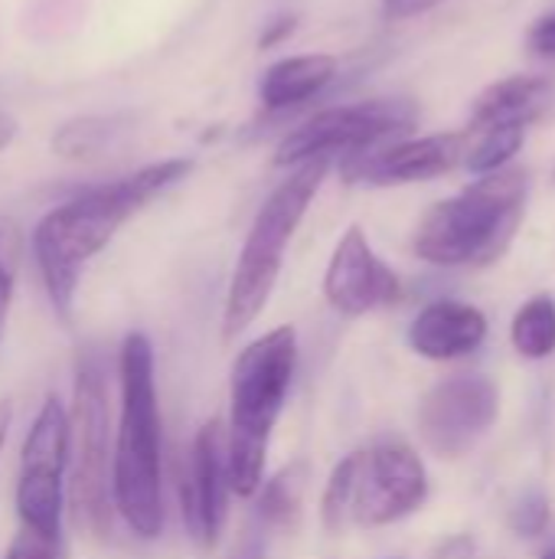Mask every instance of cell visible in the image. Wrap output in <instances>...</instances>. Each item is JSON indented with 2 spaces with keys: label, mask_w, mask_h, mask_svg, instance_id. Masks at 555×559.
<instances>
[{
  "label": "cell",
  "mask_w": 555,
  "mask_h": 559,
  "mask_svg": "<svg viewBox=\"0 0 555 559\" xmlns=\"http://www.w3.org/2000/svg\"><path fill=\"white\" fill-rule=\"evenodd\" d=\"M304 481H307V468L298 462L291 468H285L281 475H275L268 485H262V501H258V518L262 527L272 531H288L301 521V501H304Z\"/></svg>",
  "instance_id": "18"
},
{
  "label": "cell",
  "mask_w": 555,
  "mask_h": 559,
  "mask_svg": "<svg viewBox=\"0 0 555 559\" xmlns=\"http://www.w3.org/2000/svg\"><path fill=\"white\" fill-rule=\"evenodd\" d=\"M514 350L527 360H546L555 354V301L550 295L530 298L510 328Z\"/></svg>",
  "instance_id": "17"
},
{
  "label": "cell",
  "mask_w": 555,
  "mask_h": 559,
  "mask_svg": "<svg viewBox=\"0 0 555 559\" xmlns=\"http://www.w3.org/2000/svg\"><path fill=\"white\" fill-rule=\"evenodd\" d=\"M553 95V82L543 75H510L494 82L491 88H484L474 102L471 111V128H497V124H514L523 121L530 124V118L550 102Z\"/></svg>",
  "instance_id": "16"
},
{
  "label": "cell",
  "mask_w": 555,
  "mask_h": 559,
  "mask_svg": "<svg viewBox=\"0 0 555 559\" xmlns=\"http://www.w3.org/2000/svg\"><path fill=\"white\" fill-rule=\"evenodd\" d=\"M3 559H69V550H65L62 534H43V531L20 527V534L13 537Z\"/></svg>",
  "instance_id": "23"
},
{
  "label": "cell",
  "mask_w": 555,
  "mask_h": 559,
  "mask_svg": "<svg viewBox=\"0 0 555 559\" xmlns=\"http://www.w3.org/2000/svg\"><path fill=\"white\" fill-rule=\"evenodd\" d=\"M527 193V170L504 167L497 174H484L478 183L435 203L422 216L412 236V252L442 269L494 262L520 229Z\"/></svg>",
  "instance_id": "4"
},
{
  "label": "cell",
  "mask_w": 555,
  "mask_h": 559,
  "mask_svg": "<svg viewBox=\"0 0 555 559\" xmlns=\"http://www.w3.org/2000/svg\"><path fill=\"white\" fill-rule=\"evenodd\" d=\"M540 559H555V547H550V550H546Z\"/></svg>",
  "instance_id": "31"
},
{
  "label": "cell",
  "mask_w": 555,
  "mask_h": 559,
  "mask_svg": "<svg viewBox=\"0 0 555 559\" xmlns=\"http://www.w3.org/2000/svg\"><path fill=\"white\" fill-rule=\"evenodd\" d=\"M298 367V334L291 324L268 331L252 341L232 364L229 383V436H226V468L229 491L239 498H255L265 485V459L275 423L285 409L291 380Z\"/></svg>",
  "instance_id": "3"
},
{
  "label": "cell",
  "mask_w": 555,
  "mask_h": 559,
  "mask_svg": "<svg viewBox=\"0 0 555 559\" xmlns=\"http://www.w3.org/2000/svg\"><path fill=\"white\" fill-rule=\"evenodd\" d=\"M530 49L543 59H555V13L540 16L533 26H530V36H527Z\"/></svg>",
  "instance_id": "25"
},
{
  "label": "cell",
  "mask_w": 555,
  "mask_h": 559,
  "mask_svg": "<svg viewBox=\"0 0 555 559\" xmlns=\"http://www.w3.org/2000/svg\"><path fill=\"white\" fill-rule=\"evenodd\" d=\"M429 498L422 459L402 442H383L363 452L350 514L360 527H386L415 514Z\"/></svg>",
  "instance_id": "10"
},
{
  "label": "cell",
  "mask_w": 555,
  "mask_h": 559,
  "mask_svg": "<svg viewBox=\"0 0 555 559\" xmlns=\"http://www.w3.org/2000/svg\"><path fill=\"white\" fill-rule=\"evenodd\" d=\"M484 337H487L484 311L464 301H432L415 314L409 328V347L425 360L468 357L484 344Z\"/></svg>",
  "instance_id": "14"
},
{
  "label": "cell",
  "mask_w": 555,
  "mask_h": 559,
  "mask_svg": "<svg viewBox=\"0 0 555 559\" xmlns=\"http://www.w3.org/2000/svg\"><path fill=\"white\" fill-rule=\"evenodd\" d=\"M118 118L114 115H82L56 128L52 134V151L69 160L95 157L114 134H118Z\"/></svg>",
  "instance_id": "19"
},
{
  "label": "cell",
  "mask_w": 555,
  "mask_h": 559,
  "mask_svg": "<svg viewBox=\"0 0 555 559\" xmlns=\"http://www.w3.org/2000/svg\"><path fill=\"white\" fill-rule=\"evenodd\" d=\"M193 170L190 157H164L124 177L95 183L52 206L33 229V255L46 295L59 318H69L82 269L118 236V229L147 203L173 190Z\"/></svg>",
  "instance_id": "1"
},
{
  "label": "cell",
  "mask_w": 555,
  "mask_h": 559,
  "mask_svg": "<svg viewBox=\"0 0 555 559\" xmlns=\"http://www.w3.org/2000/svg\"><path fill=\"white\" fill-rule=\"evenodd\" d=\"M294 26H298L294 13L275 16L272 23H265V29H262V36H258V46H262V49H272V46L285 43V39H288V36L294 33Z\"/></svg>",
  "instance_id": "27"
},
{
  "label": "cell",
  "mask_w": 555,
  "mask_h": 559,
  "mask_svg": "<svg viewBox=\"0 0 555 559\" xmlns=\"http://www.w3.org/2000/svg\"><path fill=\"white\" fill-rule=\"evenodd\" d=\"M464 141L468 138L455 134V131L406 138V141H386L373 151L343 157L340 174L347 183H366V187L422 183V180L448 174L464 157Z\"/></svg>",
  "instance_id": "11"
},
{
  "label": "cell",
  "mask_w": 555,
  "mask_h": 559,
  "mask_svg": "<svg viewBox=\"0 0 555 559\" xmlns=\"http://www.w3.org/2000/svg\"><path fill=\"white\" fill-rule=\"evenodd\" d=\"M419 111L406 98H366L353 105H330L294 124L275 147V167H298L307 160H343L399 141L415 124Z\"/></svg>",
  "instance_id": "6"
},
{
  "label": "cell",
  "mask_w": 555,
  "mask_h": 559,
  "mask_svg": "<svg viewBox=\"0 0 555 559\" xmlns=\"http://www.w3.org/2000/svg\"><path fill=\"white\" fill-rule=\"evenodd\" d=\"M527 141V124L523 121H514V124H497V128H487L484 138L464 154V164L471 174L484 177V174H497L504 170L514 154H520Z\"/></svg>",
  "instance_id": "20"
},
{
  "label": "cell",
  "mask_w": 555,
  "mask_h": 559,
  "mask_svg": "<svg viewBox=\"0 0 555 559\" xmlns=\"http://www.w3.org/2000/svg\"><path fill=\"white\" fill-rule=\"evenodd\" d=\"M7 429H10V406L0 403V449H3V442H7Z\"/></svg>",
  "instance_id": "30"
},
{
  "label": "cell",
  "mask_w": 555,
  "mask_h": 559,
  "mask_svg": "<svg viewBox=\"0 0 555 559\" xmlns=\"http://www.w3.org/2000/svg\"><path fill=\"white\" fill-rule=\"evenodd\" d=\"M20 252H23L20 226L10 216H0V337L7 331V318H10V305H13V292H16Z\"/></svg>",
  "instance_id": "22"
},
{
  "label": "cell",
  "mask_w": 555,
  "mask_h": 559,
  "mask_svg": "<svg viewBox=\"0 0 555 559\" xmlns=\"http://www.w3.org/2000/svg\"><path fill=\"white\" fill-rule=\"evenodd\" d=\"M69 413L56 396L36 413L23 452H20V481H16V514L20 527L62 534V475L69 465Z\"/></svg>",
  "instance_id": "8"
},
{
  "label": "cell",
  "mask_w": 555,
  "mask_h": 559,
  "mask_svg": "<svg viewBox=\"0 0 555 559\" xmlns=\"http://www.w3.org/2000/svg\"><path fill=\"white\" fill-rule=\"evenodd\" d=\"M510 524L520 537H540L550 527V498L543 491H527L514 504Z\"/></svg>",
  "instance_id": "24"
},
{
  "label": "cell",
  "mask_w": 555,
  "mask_h": 559,
  "mask_svg": "<svg viewBox=\"0 0 555 559\" xmlns=\"http://www.w3.org/2000/svg\"><path fill=\"white\" fill-rule=\"evenodd\" d=\"M229 468H226V432L219 419H209L190 449V468L180 488L186 534L200 547H216L226 524Z\"/></svg>",
  "instance_id": "13"
},
{
  "label": "cell",
  "mask_w": 555,
  "mask_h": 559,
  "mask_svg": "<svg viewBox=\"0 0 555 559\" xmlns=\"http://www.w3.org/2000/svg\"><path fill=\"white\" fill-rule=\"evenodd\" d=\"M72 442L75 462H72V508L79 527H85L95 537H108L111 531V481H108V429H111V409H108V380L105 367L95 357H85L75 373V406H72Z\"/></svg>",
  "instance_id": "7"
},
{
  "label": "cell",
  "mask_w": 555,
  "mask_h": 559,
  "mask_svg": "<svg viewBox=\"0 0 555 559\" xmlns=\"http://www.w3.org/2000/svg\"><path fill=\"white\" fill-rule=\"evenodd\" d=\"M111 501L137 537H160V409L154 386V350L144 334H128L121 344V419L111 455Z\"/></svg>",
  "instance_id": "2"
},
{
  "label": "cell",
  "mask_w": 555,
  "mask_h": 559,
  "mask_svg": "<svg viewBox=\"0 0 555 559\" xmlns=\"http://www.w3.org/2000/svg\"><path fill=\"white\" fill-rule=\"evenodd\" d=\"M438 3L442 0H383V16L389 23H402V20H412V16L435 10Z\"/></svg>",
  "instance_id": "26"
},
{
  "label": "cell",
  "mask_w": 555,
  "mask_h": 559,
  "mask_svg": "<svg viewBox=\"0 0 555 559\" xmlns=\"http://www.w3.org/2000/svg\"><path fill=\"white\" fill-rule=\"evenodd\" d=\"M500 390L484 373L448 377L419 406V436L438 459L468 455L497 423Z\"/></svg>",
  "instance_id": "9"
},
{
  "label": "cell",
  "mask_w": 555,
  "mask_h": 559,
  "mask_svg": "<svg viewBox=\"0 0 555 559\" xmlns=\"http://www.w3.org/2000/svg\"><path fill=\"white\" fill-rule=\"evenodd\" d=\"M16 131H20V124H16V118L10 115V111H3L0 108V154L13 144V138H16Z\"/></svg>",
  "instance_id": "29"
},
{
  "label": "cell",
  "mask_w": 555,
  "mask_h": 559,
  "mask_svg": "<svg viewBox=\"0 0 555 559\" xmlns=\"http://www.w3.org/2000/svg\"><path fill=\"white\" fill-rule=\"evenodd\" d=\"M330 167L334 160H307L291 167V174L258 206L252 229L242 242V252L236 259V272L226 295V311H222L226 341H236L265 311L285 265L288 242L294 239L301 219L307 216Z\"/></svg>",
  "instance_id": "5"
},
{
  "label": "cell",
  "mask_w": 555,
  "mask_h": 559,
  "mask_svg": "<svg viewBox=\"0 0 555 559\" xmlns=\"http://www.w3.org/2000/svg\"><path fill=\"white\" fill-rule=\"evenodd\" d=\"M229 559H265V537L258 531H249Z\"/></svg>",
  "instance_id": "28"
},
{
  "label": "cell",
  "mask_w": 555,
  "mask_h": 559,
  "mask_svg": "<svg viewBox=\"0 0 555 559\" xmlns=\"http://www.w3.org/2000/svg\"><path fill=\"white\" fill-rule=\"evenodd\" d=\"M399 295V275L373 252L366 233L360 226H350L334 246L324 272V298L330 301V308L343 318H360L376 308L396 305Z\"/></svg>",
  "instance_id": "12"
},
{
  "label": "cell",
  "mask_w": 555,
  "mask_h": 559,
  "mask_svg": "<svg viewBox=\"0 0 555 559\" xmlns=\"http://www.w3.org/2000/svg\"><path fill=\"white\" fill-rule=\"evenodd\" d=\"M337 69L340 62L330 52L285 56L258 75V102L265 111H275V115L294 111L314 102L317 95H324V88L337 79Z\"/></svg>",
  "instance_id": "15"
},
{
  "label": "cell",
  "mask_w": 555,
  "mask_h": 559,
  "mask_svg": "<svg viewBox=\"0 0 555 559\" xmlns=\"http://www.w3.org/2000/svg\"><path fill=\"white\" fill-rule=\"evenodd\" d=\"M360 459H363V452L347 455V459L334 468V475H330V481H327V488H324L321 518H324V527H327V531H340L343 521H347V514H350L353 491H357V475H360Z\"/></svg>",
  "instance_id": "21"
}]
</instances>
